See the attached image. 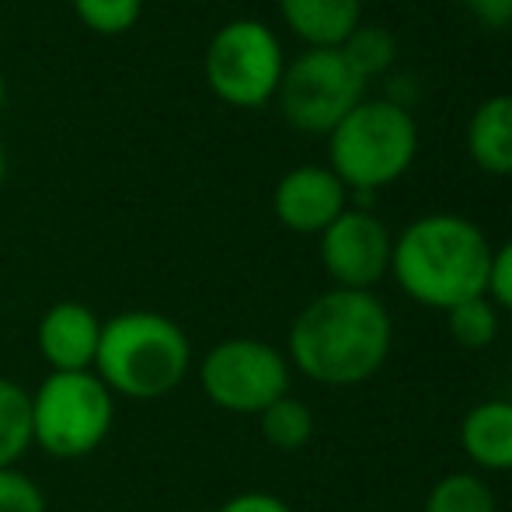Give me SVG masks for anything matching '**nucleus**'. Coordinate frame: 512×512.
<instances>
[{
	"instance_id": "nucleus-13",
	"label": "nucleus",
	"mask_w": 512,
	"mask_h": 512,
	"mask_svg": "<svg viewBox=\"0 0 512 512\" xmlns=\"http://www.w3.org/2000/svg\"><path fill=\"white\" fill-rule=\"evenodd\" d=\"M467 154L488 175H512V95H492L467 122Z\"/></svg>"
},
{
	"instance_id": "nucleus-20",
	"label": "nucleus",
	"mask_w": 512,
	"mask_h": 512,
	"mask_svg": "<svg viewBox=\"0 0 512 512\" xmlns=\"http://www.w3.org/2000/svg\"><path fill=\"white\" fill-rule=\"evenodd\" d=\"M74 14L95 35H126L140 21L143 0H74Z\"/></svg>"
},
{
	"instance_id": "nucleus-9",
	"label": "nucleus",
	"mask_w": 512,
	"mask_h": 512,
	"mask_svg": "<svg viewBox=\"0 0 512 512\" xmlns=\"http://www.w3.org/2000/svg\"><path fill=\"white\" fill-rule=\"evenodd\" d=\"M394 237L370 209H345L321 234V265L338 290H366L391 272Z\"/></svg>"
},
{
	"instance_id": "nucleus-1",
	"label": "nucleus",
	"mask_w": 512,
	"mask_h": 512,
	"mask_svg": "<svg viewBox=\"0 0 512 512\" xmlns=\"http://www.w3.org/2000/svg\"><path fill=\"white\" fill-rule=\"evenodd\" d=\"M394 324L366 290H328L300 310L290 328V366L324 387L377 377L391 356Z\"/></svg>"
},
{
	"instance_id": "nucleus-23",
	"label": "nucleus",
	"mask_w": 512,
	"mask_h": 512,
	"mask_svg": "<svg viewBox=\"0 0 512 512\" xmlns=\"http://www.w3.org/2000/svg\"><path fill=\"white\" fill-rule=\"evenodd\" d=\"M467 7L485 28H509L512 25V0H453Z\"/></svg>"
},
{
	"instance_id": "nucleus-5",
	"label": "nucleus",
	"mask_w": 512,
	"mask_h": 512,
	"mask_svg": "<svg viewBox=\"0 0 512 512\" xmlns=\"http://www.w3.org/2000/svg\"><path fill=\"white\" fill-rule=\"evenodd\" d=\"M115 425V394L95 370L46 373L32 391V446L53 460H84Z\"/></svg>"
},
{
	"instance_id": "nucleus-3",
	"label": "nucleus",
	"mask_w": 512,
	"mask_h": 512,
	"mask_svg": "<svg viewBox=\"0 0 512 512\" xmlns=\"http://www.w3.org/2000/svg\"><path fill=\"white\" fill-rule=\"evenodd\" d=\"M189 370V335L161 310H122L102 321L95 373L115 398L161 401L185 384Z\"/></svg>"
},
{
	"instance_id": "nucleus-15",
	"label": "nucleus",
	"mask_w": 512,
	"mask_h": 512,
	"mask_svg": "<svg viewBox=\"0 0 512 512\" xmlns=\"http://www.w3.org/2000/svg\"><path fill=\"white\" fill-rule=\"evenodd\" d=\"M32 450V391L0 377V467H18Z\"/></svg>"
},
{
	"instance_id": "nucleus-26",
	"label": "nucleus",
	"mask_w": 512,
	"mask_h": 512,
	"mask_svg": "<svg viewBox=\"0 0 512 512\" xmlns=\"http://www.w3.org/2000/svg\"><path fill=\"white\" fill-rule=\"evenodd\" d=\"M7 108V84H4V74H0V115H4Z\"/></svg>"
},
{
	"instance_id": "nucleus-19",
	"label": "nucleus",
	"mask_w": 512,
	"mask_h": 512,
	"mask_svg": "<svg viewBox=\"0 0 512 512\" xmlns=\"http://www.w3.org/2000/svg\"><path fill=\"white\" fill-rule=\"evenodd\" d=\"M338 53L345 56V63H349L363 81H370V77L391 70L394 56H398V42H394V35L384 32V28L359 25L356 32L342 42Z\"/></svg>"
},
{
	"instance_id": "nucleus-6",
	"label": "nucleus",
	"mask_w": 512,
	"mask_h": 512,
	"mask_svg": "<svg viewBox=\"0 0 512 512\" xmlns=\"http://www.w3.org/2000/svg\"><path fill=\"white\" fill-rule=\"evenodd\" d=\"M206 84L220 102L234 108H262L283 81V46L276 32L255 18L227 21L206 46Z\"/></svg>"
},
{
	"instance_id": "nucleus-7",
	"label": "nucleus",
	"mask_w": 512,
	"mask_h": 512,
	"mask_svg": "<svg viewBox=\"0 0 512 512\" xmlns=\"http://www.w3.org/2000/svg\"><path fill=\"white\" fill-rule=\"evenodd\" d=\"M290 359L262 338H223L199 363V387L209 405L230 415H262L290 394Z\"/></svg>"
},
{
	"instance_id": "nucleus-24",
	"label": "nucleus",
	"mask_w": 512,
	"mask_h": 512,
	"mask_svg": "<svg viewBox=\"0 0 512 512\" xmlns=\"http://www.w3.org/2000/svg\"><path fill=\"white\" fill-rule=\"evenodd\" d=\"M216 512H293L279 495L269 492H241L234 499H227Z\"/></svg>"
},
{
	"instance_id": "nucleus-18",
	"label": "nucleus",
	"mask_w": 512,
	"mask_h": 512,
	"mask_svg": "<svg viewBox=\"0 0 512 512\" xmlns=\"http://www.w3.org/2000/svg\"><path fill=\"white\" fill-rule=\"evenodd\" d=\"M446 331L460 349H488L499 338V307L488 297H474L446 310Z\"/></svg>"
},
{
	"instance_id": "nucleus-16",
	"label": "nucleus",
	"mask_w": 512,
	"mask_h": 512,
	"mask_svg": "<svg viewBox=\"0 0 512 512\" xmlns=\"http://www.w3.org/2000/svg\"><path fill=\"white\" fill-rule=\"evenodd\" d=\"M258 429H262V439L279 453H297L304 450L314 436V415L304 401L297 398H279L272 401L269 408L258 415Z\"/></svg>"
},
{
	"instance_id": "nucleus-11",
	"label": "nucleus",
	"mask_w": 512,
	"mask_h": 512,
	"mask_svg": "<svg viewBox=\"0 0 512 512\" xmlns=\"http://www.w3.org/2000/svg\"><path fill=\"white\" fill-rule=\"evenodd\" d=\"M98 342H102V317L81 300H60L46 307L35 328V345L49 373L95 370Z\"/></svg>"
},
{
	"instance_id": "nucleus-4",
	"label": "nucleus",
	"mask_w": 512,
	"mask_h": 512,
	"mask_svg": "<svg viewBox=\"0 0 512 512\" xmlns=\"http://www.w3.org/2000/svg\"><path fill=\"white\" fill-rule=\"evenodd\" d=\"M331 171L352 192L398 182L418 154V126L394 98H363L328 136Z\"/></svg>"
},
{
	"instance_id": "nucleus-25",
	"label": "nucleus",
	"mask_w": 512,
	"mask_h": 512,
	"mask_svg": "<svg viewBox=\"0 0 512 512\" xmlns=\"http://www.w3.org/2000/svg\"><path fill=\"white\" fill-rule=\"evenodd\" d=\"M4 182H7V150L0 143V192H4Z\"/></svg>"
},
{
	"instance_id": "nucleus-21",
	"label": "nucleus",
	"mask_w": 512,
	"mask_h": 512,
	"mask_svg": "<svg viewBox=\"0 0 512 512\" xmlns=\"http://www.w3.org/2000/svg\"><path fill=\"white\" fill-rule=\"evenodd\" d=\"M0 512H49L46 492L21 467H0Z\"/></svg>"
},
{
	"instance_id": "nucleus-10",
	"label": "nucleus",
	"mask_w": 512,
	"mask_h": 512,
	"mask_svg": "<svg viewBox=\"0 0 512 512\" xmlns=\"http://www.w3.org/2000/svg\"><path fill=\"white\" fill-rule=\"evenodd\" d=\"M349 209V189L331 168L304 164L279 178L272 192V213L293 234H324Z\"/></svg>"
},
{
	"instance_id": "nucleus-22",
	"label": "nucleus",
	"mask_w": 512,
	"mask_h": 512,
	"mask_svg": "<svg viewBox=\"0 0 512 512\" xmlns=\"http://www.w3.org/2000/svg\"><path fill=\"white\" fill-rule=\"evenodd\" d=\"M488 300L495 307L512 310V241L492 251V272H488Z\"/></svg>"
},
{
	"instance_id": "nucleus-8",
	"label": "nucleus",
	"mask_w": 512,
	"mask_h": 512,
	"mask_svg": "<svg viewBox=\"0 0 512 512\" xmlns=\"http://www.w3.org/2000/svg\"><path fill=\"white\" fill-rule=\"evenodd\" d=\"M366 81L338 49H307L283 70L276 102L297 133L331 136V129L363 102Z\"/></svg>"
},
{
	"instance_id": "nucleus-2",
	"label": "nucleus",
	"mask_w": 512,
	"mask_h": 512,
	"mask_svg": "<svg viewBox=\"0 0 512 512\" xmlns=\"http://www.w3.org/2000/svg\"><path fill=\"white\" fill-rule=\"evenodd\" d=\"M391 272L415 304L450 310L464 300L488 297L492 244L478 223L453 213L415 220L394 241Z\"/></svg>"
},
{
	"instance_id": "nucleus-14",
	"label": "nucleus",
	"mask_w": 512,
	"mask_h": 512,
	"mask_svg": "<svg viewBox=\"0 0 512 512\" xmlns=\"http://www.w3.org/2000/svg\"><path fill=\"white\" fill-rule=\"evenodd\" d=\"M460 443L485 471H512V401H481L467 411Z\"/></svg>"
},
{
	"instance_id": "nucleus-12",
	"label": "nucleus",
	"mask_w": 512,
	"mask_h": 512,
	"mask_svg": "<svg viewBox=\"0 0 512 512\" xmlns=\"http://www.w3.org/2000/svg\"><path fill=\"white\" fill-rule=\"evenodd\" d=\"M279 14L310 49H342L363 25V0H279Z\"/></svg>"
},
{
	"instance_id": "nucleus-17",
	"label": "nucleus",
	"mask_w": 512,
	"mask_h": 512,
	"mask_svg": "<svg viewBox=\"0 0 512 512\" xmlns=\"http://www.w3.org/2000/svg\"><path fill=\"white\" fill-rule=\"evenodd\" d=\"M425 512H499L495 492L478 474H446L429 488Z\"/></svg>"
}]
</instances>
